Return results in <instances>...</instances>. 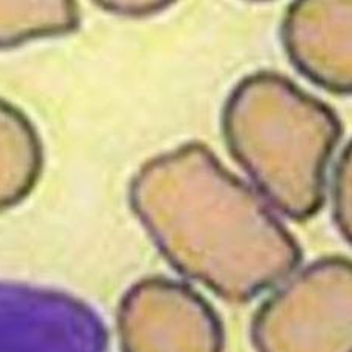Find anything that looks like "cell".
Segmentation results:
<instances>
[{"label": "cell", "instance_id": "6da1fadb", "mask_svg": "<svg viewBox=\"0 0 352 352\" xmlns=\"http://www.w3.org/2000/svg\"><path fill=\"white\" fill-rule=\"evenodd\" d=\"M129 202L179 274L228 302H248L293 274L302 250L265 199L199 143L140 168Z\"/></svg>", "mask_w": 352, "mask_h": 352}, {"label": "cell", "instance_id": "7a4b0ae2", "mask_svg": "<svg viewBox=\"0 0 352 352\" xmlns=\"http://www.w3.org/2000/svg\"><path fill=\"white\" fill-rule=\"evenodd\" d=\"M227 147L277 212L303 221L319 212L342 124L329 106L273 72L243 78L222 115Z\"/></svg>", "mask_w": 352, "mask_h": 352}, {"label": "cell", "instance_id": "3957f363", "mask_svg": "<svg viewBox=\"0 0 352 352\" xmlns=\"http://www.w3.org/2000/svg\"><path fill=\"white\" fill-rule=\"evenodd\" d=\"M256 352H352V263L328 256L294 274L256 311Z\"/></svg>", "mask_w": 352, "mask_h": 352}, {"label": "cell", "instance_id": "277c9868", "mask_svg": "<svg viewBox=\"0 0 352 352\" xmlns=\"http://www.w3.org/2000/svg\"><path fill=\"white\" fill-rule=\"evenodd\" d=\"M117 331L123 352H224L216 311L193 288L167 277H146L127 289Z\"/></svg>", "mask_w": 352, "mask_h": 352}, {"label": "cell", "instance_id": "5b68a950", "mask_svg": "<svg viewBox=\"0 0 352 352\" xmlns=\"http://www.w3.org/2000/svg\"><path fill=\"white\" fill-rule=\"evenodd\" d=\"M282 42L302 76L329 92L351 94V2H299L287 11Z\"/></svg>", "mask_w": 352, "mask_h": 352}, {"label": "cell", "instance_id": "8992f818", "mask_svg": "<svg viewBox=\"0 0 352 352\" xmlns=\"http://www.w3.org/2000/svg\"><path fill=\"white\" fill-rule=\"evenodd\" d=\"M42 167L36 129L17 107L0 100V210L17 206L32 192Z\"/></svg>", "mask_w": 352, "mask_h": 352}, {"label": "cell", "instance_id": "52a82bcc", "mask_svg": "<svg viewBox=\"0 0 352 352\" xmlns=\"http://www.w3.org/2000/svg\"><path fill=\"white\" fill-rule=\"evenodd\" d=\"M80 23L77 3H0V48L58 36Z\"/></svg>", "mask_w": 352, "mask_h": 352}, {"label": "cell", "instance_id": "ba28073f", "mask_svg": "<svg viewBox=\"0 0 352 352\" xmlns=\"http://www.w3.org/2000/svg\"><path fill=\"white\" fill-rule=\"evenodd\" d=\"M352 176H351V146L348 144L338 158L331 181V210L338 232L346 242H351L352 230Z\"/></svg>", "mask_w": 352, "mask_h": 352}]
</instances>
